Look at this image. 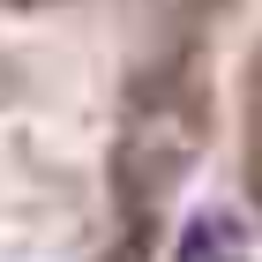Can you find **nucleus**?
Wrapping results in <instances>:
<instances>
[{
    "label": "nucleus",
    "mask_w": 262,
    "mask_h": 262,
    "mask_svg": "<svg viewBox=\"0 0 262 262\" xmlns=\"http://www.w3.org/2000/svg\"><path fill=\"white\" fill-rule=\"evenodd\" d=\"M172 262H247V225L232 210H195L172 240Z\"/></svg>",
    "instance_id": "nucleus-1"
}]
</instances>
